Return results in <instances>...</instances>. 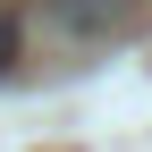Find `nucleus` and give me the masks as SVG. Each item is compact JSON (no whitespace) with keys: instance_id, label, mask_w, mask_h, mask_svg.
<instances>
[{"instance_id":"f257e3e1","label":"nucleus","mask_w":152,"mask_h":152,"mask_svg":"<svg viewBox=\"0 0 152 152\" xmlns=\"http://www.w3.org/2000/svg\"><path fill=\"white\" fill-rule=\"evenodd\" d=\"M135 17V0H42V26L68 34V42H93V34H118Z\"/></svg>"},{"instance_id":"f03ea898","label":"nucleus","mask_w":152,"mask_h":152,"mask_svg":"<svg viewBox=\"0 0 152 152\" xmlns=\"http://www.w3.org/2000/svg\"><path fill=\"white\" fill-rule=\"evenodd\" d=\"M17 42H26V26H17V17H0V76H9V59H17Z\"/></svg>"}]
</instances>
